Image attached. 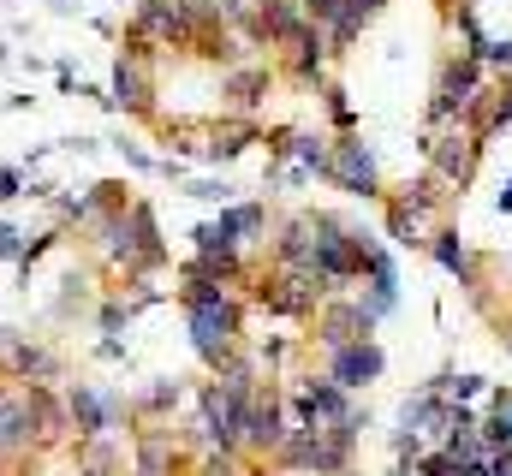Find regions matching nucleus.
Returning a JSON list of instances; mask_svg holds the SVG:
<instances>
[{
	"instance_id": "f257e3e1",
	"label": "nucleus",
	"mask_w": 512,
	"mask_h": 476,
	"mask_svg": "<svg viewBox=\"0 0 512 476\" xmlns=\"http://www.w3.org/2000/svg\"><path fill=\"white\" fill-rule=\"evenodd\" d=\"M179 310H185L191 352L203 357L209 369H221L227 357L239 352V340H245V304H239V292H203V298H191Z\"/></svg>"
},
{
	"instance_id": "f03ea898",
	"label": "nucleus",
	"mask_w": 512,
	"mask_h": 476,
	"mask_svg": "<svg viewBox=\"0 0 512 476\" xmlns=\"http://www.w3.org/2000/svg\"><path fill=\"white\" fill-rule=\"evenodd\" d=\"M36 465H42V429H36L30 381L0 375V476H30Z\"/></svg>"
},
{
	"instance_id": "7ed1b4c3",
	"label": "nucleus",
	"mask_w": 512,
	"mask_h": 476,
	"mask_svg": "<svg viewBox=\"0 0 512 476\" xmlns=\"http://www.w3.org/2000/svg\"><path fill=\"white\" fill-rule=\"evenodd\" d=\"M256 304L268 310V316H286V322H310L328 298H334V286L316 274V268H268V274H256Z\"/></svg>"
},
{
	"instance_id": "20e7f679",
	"label": "nucleus",
	"mask_w": 512,
	"mask_h": 476,
	"mask_svg": "<svg viewBox=\"0 0 512 476\" xmlns=\"http://www.w3.org/2000/svg\"><path fill=\"white\" fill-rule=\"evenodd\" d=\"M310 227H316V244H310V268L340 292V286H352V280H364V256H370V244L376 238L352 233L340 215H310Z\"/></svg>"
},
{
	"instance_id": "39448f33",
	"label": "nucleus",
	"mask_w": 512,
	"mask_h": 476,
	"mask_svg": "<svg viewBox=\"0 0 512 476\" xmlns=\"http://www.w3.org/2000/svg\"><path fill=\"white\" fill-rule=\"evenodd\" d=\"M352 435L346 429H304V423H292L286 429V441L274 447V465L292 476H334L352 465Z\"/></svg>"
},
{
	"instance_id": "423d86ee",
	"label": "nucleus",
	"mask_w": 512,
	"mask_h": 476,
	"mask_svg": "<svg viewBox=\"0 0 512 476\" xmlns=\"http://www.w3.org/2000/svg\"><path fill=\"white\" fill-rule=\"evenodd\" d=\"M60 399L72 417V441H102V435H120L131 423L126 393H114L108 381H60Z\"/></svg>"
},
{
	"instance_id": "0eeeda50",
	"label": "nucleus",
	"mask_w": 512,
	"mask_h": 476,
	"mask_svg": "<svg viewBox=\"0 0 512 476\" xmlns=\"http://www.w3.org/2000/svg\"><path fill=\"white\" fill-rule=\"evenodd\" d=\"M108 96H114V114L126 119H155V48L126 42L114 54V72H108Z\"/></svg>"
},
{
	"instance_id": "6e6552de",
	"label": "nucleus",
	"mask_w": 512,
	"mask_h": 476,
	"mask_svg": "<svg viewBox=\"0 0 512 476\" xmlns=\"http://www.w3.org/2000/svg\"><path fill=\"white\" fill-rule=\"evenodd\" d=\"M286 393H280V381L274 375H262L251 387V399H245V411H239V435H245V453L256 459H274V447L286 441Z\"/></svg>"
},
{
	"instance_id": "1a4fd4ad",
	"label": "nucleus",
	"mask_w": 512,
	"mask_h": 476,
	"mask_svg": "<svg viewBox=\"0 0 512 476\" xmlns=\"http://www.w3.org/2000/svg\"><path fill=\"white\" fill-rule=\"evenodd\" d=\"M328 185H340L346 197H382V167H376V149L358 137V131H340L328 143Z\"/></svg>"
},
{
	"instance_id": "9d476101",
	"label": "nucleus",
	"mask_w": 512,
	"mask_h": 476,
	"mask_svg": "<svg viewBox=\"0 0 512 476\" xmlns=\"http://www.w3.org/2000/svg\"><path fill=\"white\" fill-rule=\"evenodd\" d=\"M483 96V66L465 54V60H447L441 78H435V102H429V125H465L471 108Z\"/></svg>"
},
{
	"instance_id": "9b49d317",
	"label": "nucleus",
	"mask_w": 512,
	"mask_h": 476,
	"mask_svg": "<svg viewBox=\"0 0 512 476\" xmlns=\"http://www.w3.org/2000/svg\"><path fill=\"white\" fill-rule=\"evenodd\" d=\"M286 405H292V423H304V429H340V423L352 417V393L334 387L328 375H304V381H292Z\"/></svg>"
},
{
	"instance_id": "f8f14e48",
	"label": "nucleus",
	"mask_w": 512,
	"mask_h": 476,
	"mask_svg": "<svg viewBox=\"0 0 512 476\" xmlns=\"http://www.w3.org/2000/svg\"><path fill=\"white\" fill-rule=\"evenodd\" d=\"M239 411L245 405H233L215 381H203L197 387V441L209 447V453H245V435H239Z\"/></svg>"
},
{
	"instance_id": "ddd939ff",
	"label": "nucleus",
	"mask_w": 512,
	"mask_h": 476,
	"mask_svg": "<svg viewBox=\"0 0 512 476\" xmlns=\"http://www.w3.org/2000/svg\"><path fill=\"white\" fill-rule=\"evenodd\" d=\"M0 375H6V381H48V387H60V381H66V357H60V346H48V340H36V334H18V340L0 352Z\"/></svg>"
},
{
	"instance_id": "4468645a",
	"label": "nucleus",
	"mask_w": 512,
	"mask_h": 476,
	"mask_svg": "<svg viewBox=\"0 0 512 476\" xmlns=\"http://www.w3.org/2000/svg\"><path fill=\"white\" fill-rule=\"evenodd\" d=\"M429 149V173L441 179V185H465L471 179V167H477V149H483V137L471 131V125H447L435 143H423Z\"/></svg>"
},
{
	"instance_id": "2eb2a0df",
	"label": "nucleus",
	"mask_w": 512,
	"mask_h": 476,
	"mask_svg": "<svg viewBox=\"0 0 512 476\" xmlns=\"http://www.w3.org/2000/svg\"><path fill=\"white\" fill-rule=\"evenodd\" d=\"M310 322H316V340H322L328 352H334V346H352V340H376V316H370L358 298H340V292H334Z\"/></svg>"
},
{
	"instance_id": "dca6fc26",
	"label": "nucleus",
	"mask_w": 512,
	"mask_h": 476,
	"mask_svg": "<svg viewBox=\"0 0 512 476\" xmlns=\"http://www.w3.org/2000/svg\"><path fill=\"white\" fill-rule=\"evenodd\" d=\"M322 375H328L334 387H346V393H364L370 381H382V375H387V352L376 346V340H352V346H334Z\"/></svg>"
},
{
	"instance_id": "f3484780",
	"label": "nucleus",
	"mask_w": 512,
	"mask_h": 476,
	"mask_svg": "<svg viewBox=\"0 0 512 476\" xmlns=\"http://www.w3.org/2000/svg\"><path fill=\"white\" fill-rule=\"evenodd\" d=\"M239 24H245V36H251V42L286 48V42H292V36L310 24V18H304V6H292V0H256Z\"/></svg>"
},
{
	"instance_id": "a211bd4d",
	"label": "nucleus",
	"mask_w": 512,
	"mask_h": 476,
	"mask_svg": "<svg viewBox=\"0 0 512 476\" xmlns=\"http://www.w3.org/2000/svg\"><path fill=\"white\" fill-rule=\"evenodd\" d=\"M251 143H262V131H256V119H239L227 114L221 125H203V143H197V161L203 167H221V161H239Z\"/></svg>"
},
{
	"instance_id": "6ab92c4d",
	"label": "nucleus",
	"mask_w": 512,
	"mask_h": 476,
	"mask_svg": "<svg viewBox=\"0 0 512 476\" xmlns=\"http://www.w3.org/2000/svg\"><path fill=\"white\" fill-rule=\"evenodd\" d=\"M328 60H334V54H328V36H322L316 24H304V30L286 42V78H292V84H322V78H328Z\"/></svg>"
},
{
	"instance_id": "aec40b11",
	"label": "nucleus",
	"mask_w": 512,
	"mask_h": 476,
	"mask_svg": "<svg viewBox=\"0 0 512 476\" xmlns=\"http://www.w3.org/2000/svg\"><path fill=\"white\" fill-rule=\"evenodd\" d=\"M126 405H131V423H167V417L185 405V381H173V375H155V381H143V387L131 393Z\"/></svg>"
},
{
	"instance_id": "412c9836",
	"label": "nucleus",
	"mask_w": 512,
	"mask_h": 476,
	"mask_svg": "<svg viewBox=\"0 0 512 476\" xmlns=\"http://www.w3.org/2000/svg\"><path fill=\"white\" fill-rule=\"evenodd\" d=\"M262 96H268V66H227V78H221V108L239 119H251L262 108Z\"/></svg>"
},
{
	"instance_id": "4be33fe9",
	"label": "nucleus",
	"mask_w": 512,
	"mask_h": 476,
	"mask_svg": "<svg viewBox=\"0 0 512 476\" xmlns=\"http://www.w3.org/2000/svg\"><path fill=\"white\" fill-rule=\"evenodd\" d=\"M215 227L227 233V244H233V250H251L256 238L268 233V209H262V203H245V197H239V203H227V209L215 215Z\"/></svg>"
},
{
	"instance_id": "5701e85b",
	"label": "nucleus",
	"mask_w": 512,
	"mask_h": 476,
	"mask_svg": "<svg viewBox=\"0 0 512 476\" xmlns=\"http://www.w3.org/2000/svg\"><path fill=\"white\" fill-rule=\"evenodd\" d=\"M382 6H387V0H346V6H340V18L322 30V36H328V54H334V60H340V54H352V42L364 36V24H370Z\"/></svg>"
},
{
	"instance_id": "b1692460",
	"label": "nucleus",
	"mask_w": 512,
	"mask_h": 476,
	"mask_svg": "<svg viewBox=\"0 0 512 476\" xmlns=\"http://www.w3.org/2000/svg\"><path fill=\"white\" fill-rule=\"evenodd\" d=\"M310 244H316V227H310V215H286L280 221V233H274V262L280 268H310Z\"/></svg>"
},
{
	"instance_id": "393cba45",
	"label": "nucleus",
	"mask_w": 512,
	"mask_h": 476,
	"mask_svg": "<svg viewBox=\"0 0 512 476\" xmlns=\"http://www.w3.org/2000/svg\"><path fill=\"white\" fill-rule=\"evenodd\" d=\"M48 209H54V227H60V233H84L90 215H96V197H90V185H84V191H78V185H60V191L48 197Z\"/></svg>"
},
{
	"instance_id": "a878e982",
	"label": "nucleus",
	"mask_w": 512,
	"mask_h": 476,
	"mask_svg": "<svg viewBox=\"0 0 512 476\" xmlns=\"http://www.w3.org/2000/svg\"><path fill=\"white\" fill-rule=\"evenodd\" d=\"M423 244H429V256H435L447 274H459V280H477V256L465 250V238L453 233V227H435V233L423 238Z\"/></svg>"
},
{
	"instance_id": "bb28decb",
	"label": "nucleus",
	"mask_w": 512,
	"mask_h": 476,
	"mask_svg": "<svg viewBox=\"0 0 512 476\" xmlns=\"http://www.w3.org/2000/svg\"><path fill=\"white\" fill-rule=\"evenodd\" d=\"M328 143H334V137H322V131H292L286 161H292V167H304L310 179H328Z\"/></svg>"
},
{
	"instance_id": "cd10ccee",
	"label": "nucleus",
	"mask_w": 512,
	"mask_h": 476,
	"mask_svg": "<svg viewBox=\"0 0 512 476\" xmlns=\"http://www.w3.org/2000/svg\"><path fill=\"white\" fill-rule=\"evenodd\" d=\"M84 304H90V280H84V274L72 268V274L60 280V292H54V304H48V322H72V316H78Z\"/></svg>"
},
{
	"instance_id": "c85d7f7f",
	"label": "nucleus",
	"mask_w": 512,
	"mask_h": 476,
	"mask_svg": "<svg viewBox=\"0 0 512 476\" xmlns=\"http://www.w3.org/2000/svg\"><path fill=\"white\" fill-rule=\"evenodd\" d=\"M137 316H143V310H137V298H126V292H114V298H102V304H96V328H102V334H114V340L126 334Z\"/></svg>"
},
{
	"instance_id": "c756f323",
	"label": "nucleus",
	"mask_w": 512,
	"mask_h": 476,
	"mask_svg": "<svg viewBox=\"0 0 512 476\" xmlns=\"http://www.w3.org/2000/svg\"><path fill=\"white\" fill-rule=\"evenodd\" d=\"M441 197H447V191H441V179H435V173H423V179H411V185L399 191V203H405L417 221H429V215L441 209Z\"/></svg>"
},
{
	"instance_id": "7c9ffc66",
	"label": "nucleus",
	"mask_w": 512,
	"mask_h": 476,
	"mask_svg": "<svg viewBox=\"0 0 512 476\" xmlns=\"http://www.w3.org/2000/svg\"><path fill=\"white\" fill-rule=\"evenodd\" d=\"M489 447H512V393H489V423H483Z\"/></svg>"
},
{
	"instance_id": "2f4dec72",
	"label": "nucleus",
	"mask_w": 512,
	"mask_h": 476,
	"mask_svg": "<svg viewBox=\"0 0 512 476\" xmlns=\"http://www.w3.org/2000/svg\"><path fill=\"white\" fill-rule=\"evenodd\" d=\"M417 471H423V476H489L483 465H465V459H459V453H447V447H441V453H423V459H417Z\"/></svg>"
},
{
	"instance_id": "473e14b6",
	"label": "nucleus",
	"mask_w": 512,
	"mask_h": 476,
	"mask_svg": "<svg viewBox=\"0 0 512 476\" xmlns=\"http://www.w3.org/2000/svg\"><path fill=\"white\" fill-rule=\"evenodd\" d=\"M387 238H393V244H423V221H417L399 197L387 203Z\"/></svg>"
},
{
	"instance_id": "72a5a7b5",
	"label": "nucleus",
	"mask_w": 512,
	"mask_h": 476,
	"mask_svg": "<svg viewBox=\"0 0 512 476\" xmlns=\"http://www.w3.org/2000/svg\"><path fill=\"white\" fill-rule=\"evenodd\" d=\"M429 387H435L447 405H465V399H477V393H483V381H477V375H453V369H447V375H435Z\"/></svg>"
},
{
	"instance_id": "f704fd0d",
	"label": "nucleus",
	"mask_w": 512,
	"mask_h": 476,
	"mask_svg": "<svg viewBox=\"0 0 512 476\" xmlns=\"http://www.w3.org/2000/svg\"><path fill=\"white\" fill-rule=\"evenodd\" d=\"M233 191H239L233 179H185V197H197V203H221L227 209V203H239Z\"/></svg>"
},
{
	"instance_id": "c9c22d12",
	"label": "nucleus",
	"mask_w": 512,
	"mask_h": 476,
	"mask_svg": "<svg viewBox=\"0 0 512 476\" xmlns=\"http://www.w3.org/2000/svg\"><path fill=\"white\" fill-rule=\"evenodd\" d=\"M191 250H197V256H239L215 221H197V227H191Z\"/></svg>"
},
{
	"instance_id": "e433bc0d",
	"label": "nucleus",
	"mask_w": 512,
	"mask_h": 476,
	"mask_svg": "<svg viewBox=\"0 0 512 476\" xmlns=\"http://www.w3.org/2000/svg\"><path fill=\"white\" fill-rule=\"evenodd\" d=\"M322 102H328V119H334V125H340V131H352V102H346V90H340V84H322Z\"/></svg>"
},
{
	"instance_id": "4c0bfd02",
	"label": "nucleus",
	"mask_w": 512,
	"mask_h": 476,
	"mask_svg": "<svg viewBox=\"0 0 512 476\" xmlns=\"http://www.w3.org/2000/svg\"><path fill=\"white\" fill-rule=\"evenodd\" d=\"M24 179H30V173H24V167H18V161H0V209H6V203H18V197H24Z\"/></svg>"
},
{
	"instance_id": "58836bf2",
	"label": "nucleus",
	"mask_w": 512,
	"mask_h": 476,
	"mask_svg": "<svg viewBox=\"0 0 512 476\" xmlns=\"http://www.w3.org/2000/svg\"><path fill=\"white\" fill-rule=\"evenodd\" d=\"M114 149H120V155H126V167H131V173H155V161H161V155H149V149H143V143H137V137H120V143H114Z\"/></svg>"
},
{
	"instance_id": "ea45409f",
	"label": "nucleus",
	"mask_w": 512,
	"mask_h": 476,
	"mask_svg": "<svg viewBox=\"0 0 512 476\" xmlns=\"http://www.w3.org/2000/svg\"><path fill=\"white\" fill-rule=\"evenodd\" d=\"M24 227H18V221H0V262H18V256H24Z\"/></svg>"
},
{
	"instance_id": "a19ab883",
	"label": "nucleus",
	"mask_w": 512,
	"mask_h": 476,
	"mask_svg": "<svg viewBox=\"0 0 512 476\" xmlns=\"http://www.w3.org/2000/svg\"><path fill=\"white\" fill-rule=\"evenodd\" d=\"M298 6H304V18H310L316 30H328V24L340 18V6H346V0H298Z\"/></svg>"
},
{
	"instance_id": "79ce46f5",
	"label": "nucleus",
	"mask_w": 512,
	"mask_h": 476,
	"mask_svg": "<svg viewBox=\"0 0 512 476\" xmlns=\"http://www.w3.org/2000/svg\"><path fill=\"white\" fill-rule=\"evenodd\" d=\"M90 352H96V363H126L131 346H126V340H114V334H102V340H96Z\"/></svg>"
},
{
	"instance_id": "37998d69",
	"label": "nucleus",
	"mask_w": 512,
	"mask_h": 476,
	"mask_svg": "<svg viewBox=\"0 0 512 476\" xmlns=\"http://www.w3.org/2000/svg\"><path fill=\"white\" fill-rule=\"evenodd\" d=\"M477 66H501V72H512V42H483Z\"/></svg>"
},
{
	"instance_id": "c03bdc74",
	"label": "nucleus",
	"mask_w": 512,
	"mask_h": 476,
	"mask_svg": "<svg viewBox=\"0 0 512 476\" xmlns=\"http://www.w3.org/2000/svg\"><path fill=\"white\" fill-rule=\"evenodd\" d=\"M197 476H239V459H233V453H209V459L197 465Z\"/></svg>"
},
{
	"instance_id": "a18cd8bd",
	"label": "nucleus",
	"mask_w": 512,
	"mask_h": 476,
	"mask_svg": "<svg viewBox=\"0 0 512 476\" xmlns=\"http://www.w3.org/2000/svg\"><path fill=\"white\" fill-rule=\"evenodd\" d=\"M54 149H66V155H96V149H108V143H102V137H84V131H78V137H60Z\"/></svg>"
},
{
	"instance_id": "49530a36",
	"label": "nucleus",
	"mask_w": 512,
	"mask_h": 476,
	"mask_svg": "<svg viewBox=\"0 0 512 476\" xmlns=\"http://www.w3.org/2000/svg\"><path fill=\"white\" fill-rule=\"evenodd\" d=\"M54 84H60V96H72L78 90V66L72 60H54Z\"/></svg>"
},
{
	"instance_id": "de8ad7c7",
	"label": "nucleus",
	"mask_w": 512,
	"mask_h": 476,
	"mask_svg": "<svg viewBox=\"0 0 512 476\" xmlns=\"http://www.w3.org/2000/svg\"><path fill=\"white\" fill-rule=\"evenodd\" d=\"M483 471H489V476H512V447H495V453H489V465H483Z\"/></svg>"
},
{
	"instance_id": "09e8293b",
	"label": "nucleus",
	"mask_w": 512,
	"mask_h": 476,
	"mask_svg": "<svg viewBox=\"0 0 512 476\" xmlns=\"http://www.w3.org/2000/svg\"><path fill=\"white\" fill-rule=\"evenodd\" d=\"M24 108H36V96H0V114H24Z\"/></svg>"
},
{
	"instance_id": "8fccbe9b",
	"label": "nucleus",
	"mask_w": 512,
	"mask_h": 476,
	"mask_svg": "<svg viewBox=\"0 0 512 476\" xmlns=\"http://www.w3.org/2000/svg\"><path fill=\"white\" fill-rule=\"evenodd\" d=\"M18 66L24 72H54V60H42V54H18Z\"/></svg>"
},
{
	"instance_id": "3c124183",
	"label": "nucleus",
	"mask_w": 512,
	"mask_h": 476,
	"mask_svg": "<svg viewBox=\"0 0 512 476\" xmlns=\"http://www.w3.org/2000/svg\"><path fill=\"white\" fill-rule=\"evenodd\" d=\"M12 340H18V328H6V322H0V352H6Z\"/></svg>"
},
{
	"instance_id": "603ef678",
	"label": "nucleus",
	"mask_w": 512,
	"mask_h": 476,
	"mask_svg": "<svg viewBox=\"0 0 512 476\" xmlns=\"http://www.w3.org/2000/svg\"><path fill=\"white\" fill-rule=\"evenodd\" d=\"M501 215H512V179H507V191H501Z\"/></svg>"
},
{
	"instance_id": "864d4df0",
	"label": "nucleus",
	"mask_w": 512,
	"mask_h": 476,
	"mask_svg": "<svg viewBox=\"0 0 512 476\" xmlns=\"http://www.w3.org/2000/svg\"><path fill=\"white\" fill-rule=\"evenodd\" d=\"M12 60H18V54H12V42H0V66H12Z\"/></svg>"
},
{
	"instance_id": "5fc2aeb1",
	"label": "nucleus",
	"mask_w": 512,
	"mask_h": 476,
	"mask_svg": "<svg viewBox=\"0 0 512 476\" xmlns=\"http://www.w3.org/2000/svg\"><path fill=\"white\" fill-rule=\"evenodd\" d=\"M54 12H60V18H72V12H78V6H72V0H54Z\"/></svg>"
},
{
	"instance_id": "6e6d98bb",
	"label": "nucleus",
	"mask_w": 512,
	"mask_h": 476,
	"mask_svg": "<svg viewBox=\"0 0 512 476\" xmlns=\"http://www.w3.org/2000/svg\"><path fill=\"white\" fill-rule=\"evenodd\" d=\"M501 340H507V352H512V322H501Z\"/></svg>"
},
{
	"instance_id": "4d7b16f0",
	"label": "nucleus",
	"mask_w": 512,
	"mask_h": 476,
	"mask_svg": "<svg viewBox=\"0 0 512 476\" xmlns=\"http://www.w3.org/2000/svg\"><path fill=\"white\" fill-rule=\"evenodd\" d=\"M0 6H12V0H0Z\"/></svg>"
}]
</instances>
